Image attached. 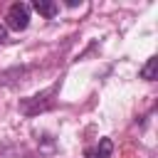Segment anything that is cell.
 I'll return each instance as SVG.
<instances>
[{"label": "cell", "mask_w": 158, "mask_h": 158, "mask_svg": "<svg viewBox=\"0 0 158 158\" xmlns=\"http://www.w3.org/2000/svg\"><path fill=\"white\" fill-rule=\"evenodd\" d=\"M32 7H35L40 15H44V17H54V15L59 12V5H57V2H47V0H35Z\"/></svg>", "instance_id": "cell-4"}, {"label": "cell", "mask_w": 158, "mask_h": 158, "mask_svg": "<svg viewBox=\"0 0 158 158\" xmlns=\"http://www.w3.org/2000/svg\"><path fill=\"white\" fill-rule=\"evenodd\" d=\"M54 86H49V89H44V91H40V94H35V96H27V99H22L20 101V114H25V116H37L40 111H49L52 106H54Z\"/></svg>", "instance_id": "cell-1"}, {"label": "cell", "mask_w": 158, "mask_h": 158, "mask_svg": "<svg viewBox=\"0 0 158 158\" xmlns=\"http://www.w3.org/2000/svg\"><path fill=\"white\" fill-rule=\"evenodd\" d=\"M111 151H114L111 138H101L94 148H89V151H86V156H89V158H111Z\"/></svg>", "instance_id": "cell-3"}, {"label": "cell", "mask_w": 158, "mask_h": 158, "mask_svg": "<svg viewBox=\"0 0 158 158\" xmlns=\"http://www.w3.org/2000/svg\"><path fill=\"white\" fill-rule=\"evenodd\" d=\"M27 25H30V5H25V2L10 5L7 15H5V27L15 30V32H22V30H27Z\"/></svg>", "instance_id": "cell-2"}, {"label": "cell", "mask_w": 158, "mask_h": 158, "mask_svg": "<svg viewBox=\"0 0 158 158\" xmlns=\"http://www.w3.org/2000/svg\"><path fill=\"white\" fill-rule=\"evenodd\" d=\"M5 42H7V27L0 25V44H5Z\"/></svg>", "instance_id": "cell-6"}, {"label": "cell", "mask_w": 158, "mask_h": 158, "mask_svg": "<svg viewBox=\"0 0 158 158\" xmlns=\"http://www.w3.org/2000/svg\"><path fill=\"white\" fill-rule=\"evenodd\" d=\"M156 64H158V59H156V57H151V59L141 67V72H138V74H141V79L153 81V79H156Z\"/></svg>", "instance_id": "cell-5"}]
</instances>
